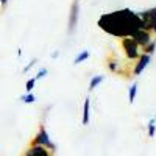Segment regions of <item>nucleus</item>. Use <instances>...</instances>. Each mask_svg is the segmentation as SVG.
Wrapping results in <instances>:
<instances>
[{
  "instance_id": "nucleus-15",
  "label": "nucleus",
  "mask_w": 156,
  "mask_h": 156,
  "mask_svg": "<svg viewBox=\"0 0 156 156\" xmlns=\"http://www.w3.org/2000/svg\"><path fill=\"white\" fill-rule=\"evenodd\" d=\"M154 48H156V41L153 39V41H151V42H150L145 48H142V50H144L142 53H145V55H150V56H151V55L154 53Z\"/></svg>"
},
{
  "instance_id": "nucleus-16",
  "label": "nucleus",
  "mask_w": 156,
  "mask_h": 156,
  "mask_svg": "<svg viewBox=\"0 0 156 156\" xmlns=\"http://www.w3.org/2000/svg\"><path fill=\"white\" fill-rule=\"evenodd\" d=\"M20 100L23 101V103H34L36 101V95L31 92V94H25V95H22L20 97Z\"/></svg>"
},
{
  "instance_id": "nucleus-2",
  "label": "nucleus",
  "mask_w": 156,
  "mask_h": 156,
  "mask_svg": "<svg viewBox=\"0 0 156 156\" xmlns=\"http://www.w3.org/2000/svg\"><path fill=\"white\" fill-rule=\"evenodd\" d=\"M120 45H122V48H123V51H125L126 59L136 61V59L140 58V55H142L140 47L134 42L133 37H122V39H120Z\"/></svg>"
},
{
  "instance_id": "nucleus-19",
  "label": "nucleus",
  "mask_w": 156,
  "mask_h": 156,
  "mask_svg": "<svg viewBox=\"0 0 156 156\" xmlns=\"http://www.w3.org/2000/svg\"><path fill=\"white\" fill-rule=\"evenodd\" d=\"M153 11V25H151V33H156V8H151Z\"/></svg>"
},
{
  "instance_id": "nucleus-8",
  "label": "nucleus",
  "mask_w": 156,
  "mask_h": 156,
  "mask_svg": "<svg viewBox=\"0 0 156 156\" xmlns=\"http://www.w3.org/2000/svg\"><path fill=\"white\" fill-rule=\"evenodd\" d=\"M150 59H151V56H150V55L142 53V55H140V58H139V59H137V62H136L134 69H133V75H140L142 72H144V70H145V67L150 64Z\"/></svg>"
},
{
  "instance_id": "nucleus-4",
  "label": "nucleus",
  "mask_w": 156,
  "mask_h": 156,
  "mask_svg": "<svg viewBox=\"0 0 156 156\" xmlns=\"http://www.w3.org/2000/svg\"><path fill=\"white\" fill-rule=\"evenodd\" d=\"M78 17H80V3H78V0H73L70 6V14H69V33L75 31L78 25Z\"/></svg>"
},
{
  "instance_id": "nucleus-7",
  "label": "nucleus",
  "mask_w": 156,
  "mask_h": 156,
  "mask_svg": "<svg viewBox=\"0 0 156 156\" xmlns=\"http://www.w3.org/2000/svg\"><path fill=\"white\" fill-rule=\"evenodd\" d=\"M23 156H53V151H50L42 145H30Z\"/></svg>"
},
{
  "instance_id": "nucleus-11",
  "label": "nucleus",
  "mask_w": 156,
  "mask_h": 156,
  "mask_svg": "<svg viewBox=\"0 0 156 156\" xmlns=\"http://www.w3.org/2000/svg\"><path fill=\"white\" fill-rule=\"evenodd\" d=\"M147 128H148V136H150V137H153V136L156 134V114H154V115L151 117V119L148 120Z\"/></svg>"
},
{
  "instance_id": "nucleus-14",
  "label": "nucleus",
  "mask_w": 156,
  "mask_h": 156,
  "mask_svg": "<svg viewBox=\"0 0 156 156\" xmlns=\"http://www.w3.org/2000/svg\"><path fill=\"white\" fill-rule=\"evenodd\" d=\"M108 69L111 72H119L120 70V62L114 58H108Z\"/></svg>"
},
{
  "instance_id": "nucleus-3",
  "label": "nucleus",
  "mask_w": 156,
  "mask_h": 156,
  "mask_svg": "<svg viewBox=\"0 0 156 156\" xmlns=\"http://www.w3.org/2000/svg\"><path fill=\"white\" fill-rule=\"evenodd\" d=\"M31 145H42V147L48 148L50 151H53V153H55V150H56V145L51 142V139H50V136H48V133H47L45 126L39 128V131H37V134L34 136Z\"/></svg>"
},
{
  "instance_id": "nucleus-12",
  "label": "nucleus",
  "mask_w": 156,
  "mask_h": 156,
  "mask_svg": "<svg viewBox=\"0 0 156 156\" xmlns=\"http://www.w3.org/2000/svg\"><path fill=\"white\" fill-rule=\"evenodd\" d=\"M89 50H83V51H80L76 56H75V59H73V64H81L83 61H86L87 58H89Z\"/></svg>"
},
{
  "instance_id": "nucleus-6",
  "label": "nucleus",
  "mask_w": 156,
  "mask_h": 156,
  "mask_svg": "<svg viewBox=\"0 0 156 156\" xmlns=\"http://www.w3.org/2000/svg\"><path fill=\"white\" fill-rule=\"evenodd\" d=\"M139 19L142 22V30L151 33V25H153V11H151V8L139 12Z\"/></svg>"
},
{
  "instance_id": "nucleus-22",
  "label": "nucleus",
  "mask_w": 156,
  "mask_h": 156,
  "mask_svg": "<svg viewBox=\"0 0 156 156\" xmlns=\"http://www.w3.org/2000/svg\"><path fill=\"white\" fill-rule=\"evenodd\" d=\"M6 2H8V0H0V3H3V5H5Z\"/></svg>"
},
{
  "instance_id": "nucleus-13",
  "label": "nucleus",
  "mask_w": 156,
  "mask_h": 156,
  "mask_svg": "<svg viewBox=\"0 0 156 156\" xmlns=\"http://www.w3.org/2000/svg\"><path fill=\"white\" fill-rule=\"evenodd\" d=\"M136 95H137V83H133V86L129 87V90H128V101L131 103V105L136 100Z\"/></svg>"
},
{
  "instance_id": "nucleus-10",
  "label": "nucleus",
  "mask_w": 156,
  "mask_h": 156,
  "mask_svg": "<svg viewBox=\"0 0 156 156\" xmlns=\"http://www.w3.org/2000/svg\"><path fill=\"white\" fill-rule=\"evenodd\" d=\"M103 80H105V76H103V75H95V76L90 78V83H89V90H90V92H92V90H94L100 83H103Z\"/></svg>"
},
{
  "instance_id": "nucleus-5",
  "label": "nucleus",
  "mask_w": 156,
  "mask_h": 156,
  "mask_svg": "<svg viewBox=\"0 0 156 156\" xmlns=\"http://www.w3.org/2000/svg\"><path fill=\"white\" fill-rule=\"evenodd\" d=\"M131 37L134 39V42H136L140 48H145V47L153 41L151 33H150V31H145V30H139V31H136Z\"/></svg>"
},
{
  "instance_id": "nucleus-18",
  "label": "nucleus",
  "mask_w": 156,
  "mask_h": 156,
  "mask_svg": "<svg viewBox=\"0 0 156 156\" xmlns=\"http://www.w3.org/2000/svg\"><path fill=\"white\" fill-rule=\"evenodd\" d=\"M47 73H48V70H47L45 67H42L41 70L36 73V76H34V78H36V81H37V80H41V78H44V76H47Z\"/></svg>"
},
{
  "instance_id": "nucleus-20",
  "label": "nucleus",
  "mask_w": 156,
  "mask_h": 156,
  "mask_svg": "<svg viewBox=\"0 0 156 156\" xmlns=\"http://www.w3.org/2000/svg\"><path fill=\"white\" fill-rule=\"evenodd\" d=\"M34 64H36V59L30 61V62H28V66H25V67H23V72H28V70H30V69H31V67L34 66Z\"/></svg>"
},
{
  "instance_id": "nucleus-17",
  "label": "nucleus",
  "mask_w": 156,
  "mask_h": 156,
  "mask_svg": "<svg viewBox=\"0 0 156 156\" xmlns=\"http://www.w3.org/2000/svg\"><path fill=\"white\" fill-rule=\"evenodd\" d=\"M34 84H36V78H30L25 84V89H27V94H31L33 89H34Z\"/></svg>"
},
{
  "instance_id": "nucleus-21",
  "label": "nucleus",
  "mask_w": 156,
  "mask_h": 156,
  "mask_svg": "<svg viewBox=\"0 0 156 156\" xmlns=\"http://www.w3.org/2000/svg\"><path fill=\"white\" fill-rule=\"evenodd\" d=\"M58 56H59V51H53V53H51V58H53V59L58 58Z\"/></svg>"
},
{
  "instance_id": "nucleus-1",
  "label": "nucleus",
  "mask_w": 156,
  "mask_h": 156,
  "mask_svg": "<svg viewBox=\"0 0 156 156\" xmlns=\"http://www.w3.org/2000/svg\"><path fill=\"white\" fill-rule=\"evenodd\" d=\"M97 23L105 33L112 34L115 37H131L136 31L142 30L139 14L128 8L103 14L100 16Z\"/></svg>"
},
{
  "instance_id": "nucleus-9",
  "label": "nucleus",
  "mask_w": 156,
  "mask_h": 156,
  "mask_svg": "<svg viewBox=\"0 0 156 156\" xmlns=\"http://www.w3.org/2000/svg\"><path fill=\"white\" fill-rule=\"evenodd\" d=\"M89 115H90V98H86L84 103H83V125H87L89 123Z\"/></svg>"
}]
</instances>
